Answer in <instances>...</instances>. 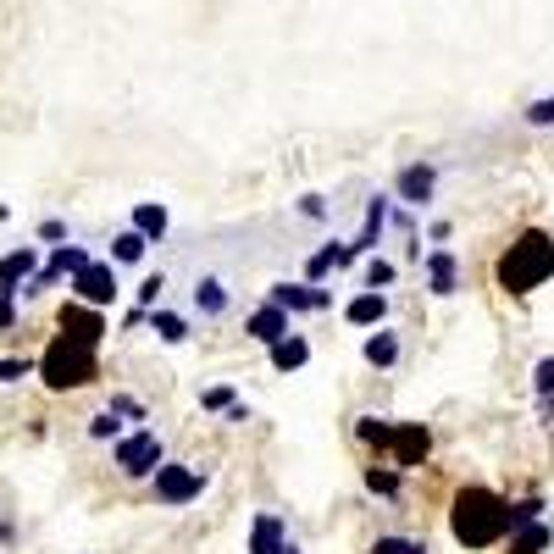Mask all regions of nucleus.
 Listing matches in <instances>:
<instances>
[{"label":"nucleus","mask_w":554,"mask_h":554,"mask_svg":"<svg viewBox=\"0 0 554 554\" xmlns=\"http://www.w3.org/2000/svg\"><path fill=\"white\" fill-rule=\"evenodd\" d=\"M521 117H527V128H554V95L532 100V106L521 111Z\"/></svg>","instance_id":"32"},{"label":"nucleus","mask_w":554,"mask_h":554,"mask_svg":"<svg viewBox=\"0 0 554 554\" xmlns=\"http://www.w3.org/2000/svg\"><path fill=\"white\" fill-rule=\"evenodd\" d=\"M361 355H366V366H377V372L399 366V333H394V327H372L366 344H361Z\"/></svg>","instance_id":"17"},{"label":"nucleus","mask_w":554,"mask_h":554,"mask_svg":"<svg viewBox=\"0 0 554 554\" xmlns=\"http://www.w3.org/2000/svg\"><path fill=\"white\" fill-rule=\"evenodd\" d=\"M300 217L322 222V217H327V200H322V194H305V200H300Z\"/></svg>","instance_id":"36"},{"label":"nucleus","mask_w":554,"mask_h":554,"mask_svg":"<svg viewBox=\"0 0 554 554\" xmlns=\"http://www.w3.org/2000/svg\"><path fill=\"white\" fill-rule=\"evenodd\" d=\"M427 455H433V433H427L422 422H399L394 444H388V466H394V471H416Z\"/></svg>","instance_id":"6"},{"label":"nucleus","mask_w":554,"mask_h":554,"mask_svg":"<svg viewBox=\"0 0 554 554\" xmlns=\"http://www.w3.org/2000/svg\"><path fill=\"white\" fill-rule=\"evenodd\" d=\"M34 277H39V250H34V244H23V250H12L6 261H0V294H12V300H17Z\"/></svg>","instance_id":"13"},{"label":"nucleus","mask_w":554,"mask_h":554,"mask_svg":"<svg viewBox=\"0 0 554 554\" xmlns=\"http://www.w3.org/2000/svg\"><path fill=\"white\" fill-rule=\"evenodd\" d=\"M233 405H239V394H233L228 383H222V388H205V394H200V410H222V416H228Z\"/></svg>","instance_id":"31"},{"label":"nucleus","mask_w":554,"mask_h":554,"mask_svg":"<svg viewBox=\"0 0 554 554\" xmlns=\"http://www.w3.org/2000/svg\"><path fill=\"white\" fill-rule=\"evenodd\" d=\"M0 327H17V305H12V294H0Z\"/></svg>","instance_id":"39"},{"label":"nucleus","mask_w":554,"mask_h":554,"mask_svg":"<svg viewBox=\"0 0 554 554\" xmlns=\"http://www.w3.org/2000/svg\"><path fill=\"white\" fill-rule=\"evenodd\" d=\"M150 327H156L161 344H183V338H189V322H183L178 311H167V305H156V311H150Z\"/></svg>","instance_id":"25"},{"label":"nucleus","mask_w":554,"mask_h":554,"mask_svg":"<svg viewBox=\"0 0 554 554\" xmlns=\"http://www.w3.org/2000/svg\"><path fill=\"white\" fill-rule=\"evenodd\" d=\"M145 250H150V239L139 228H122L117 239H111V261L117 266H133V261H145Z\"/></svg>","instance_id":"24"},{"label":"nucleus","mask_w":554,"mask_h":554,"mask_svg":"<svg viewBox=\"0 0 554 554\" xmlns=\"http://www.w3.org/2000/svg\"><path fill=\"white\" fill-rule=\"evenodd\" d=\"M532 521H543V499H538V494H532V499H516V505H510V532L532 527Z\"/></svg>","instance_id":"28"},{"label":"nucleus","mask_w":554,"mask_h":554,"mask_svg":"<svg viewBox=\"0 0 554 554\" xmlns=\"http://www.w3.org/2000/svg\"><path fill=\"white\" fill-rule=\"evenodd\" d=\"M111 460H117V471L122 477H156L161 466H167V449H161V438L150 433V427H139V433H128V438H117L111 444Z\"/></svg>","instance_id":"4"},{"label":"nucleus","mask_w":554,"mask_h":554,"mask_svg":"<svg viewBox=\"0 0 554 554\" xmlns=\"http://www.w3.org/2000/svg\"><path fill=\"white\" fill-rule=\"evenodd\" d=\"M266 300L283 305L289 316H305V311H311V283H272V289H266Z\"/></svg>","instance_id":"21"},{"label":"nucleus","mask_w":554,"mask_h":554,"mask_svg":"<svg viewBox=\"0 0 554 554\" xmlns=\"http://www.w3.org/2000/svg\"><path fill=\"white\" fill-rule=\"evenodd\" d=\"M189 305H194L200 322H217V316H228V305H233V283L222 272H200L194 289H189Z\"/></svg>","instance_id":"7"},{"label":"nucleus","mask_w":554,"mask_h":554,"mask_svg":"<svg viewBox=\"0 0 554 554\" xmlns=\"http://www.w3.org/2000/svg\"><path fill=\"white\" fill-rule=\"evenodd\" d=\"M538 405H543V422H554V394H549V399H538Z\"/></svg>","instance_id":"40"},{"label":"nucleus","mask_w":554,"mask_h":554,"mask_svg":"<svg viewBox=\"0 0 554 554\" xmlns=\"http://www.w3.org/2000/svg\"><path fill=\"white\" fill-rule=\"evenodd\" d=\"M200 494H205V471L189 466V460H167V466L150 477V499H156V505H167V510L194 505Z\"/></svg>","instance_id":"5"},{"label":"nucleus","mask_w":554,"mask_h":554,"mask_svg":"<svg viewBox=\"0 0 554 554\" xmlns=\"http://www.w3.org/2000/svg\"><path fill=\"white\" fill-rule=\"evenodd\" d=\"M449 532H455L460 549H494L510 538V499H499L482 482H466L449 505Z\"/></svg>","instance_id":"1"},{"label":"nucleus","mask_w":554,"mask_h":554,"mask_svg":"<svg viewBox=\"0 0 554 554\" xmlns=\"http://www.w3.org/2000/svg\"><path fill=\"white\" fill-rule=\"evenodd\" d=\"M438 194V167L433 161H410V167H399L394 178V200L399 205H433Z\"/></svg>","instance_id":"9"},{"label":"nucleus","mask_w":554,"mask_h":554,"mask_svg":"<svg viewBox=\"0 0 554 554\" xmlns=\"http://www.w3.org/2000/svg\"><path fill=\"white\" fill-rule=\"evenodd\" d=\"M167 205H156V200H145V205H133V228H139V233H145V239L150 244H161V239H167Z\"/></svg>","instance_id":"19"},{"label":"nucleus","mask_w":554,"mask_h":554,"mask_svg":"<svg viewBox=\"0 0 554 554\" xmlns=\"http://www.w3.org/2000/svg\"><path fill=\"white\" fill-rule=\"evenodd\" d=\"M422 272H427V294H438V300H449V294L460 289V261H455V250H427L422 255Z\"/></svg>","instance_id":"12"},{"label":"nucleus","mask_w":554,"mask_h":554,"mask_svg":"<svg viewBox=\"0 0 554 554\" xmlns=\"http://www.w3.org/2000/svg\"><path fill=\"white\" fill-rule=\"evenodd\" d=\"M532 394H538V399L554 394V355H543V361L532 366Z\"/></svg>","instance_id":"33"},{"label":"nucleus","mask_w":554,"mask_h":554,"mask_svg":"<svg viewBox=\"0 0 554 554\" xmlns=\"http://www.w3.org/2000/svg\"><path fill=\"white\" fill-rule=\"evenodd\" d=\"M366 554H427V538H405V532H383V538H372V549Z\"/></svg>","instance_id":"26"},{"label":"nucleus","mask_w":554,"mask_h":554,"mask_svg":"<svg viewBox=\"0 0 554 554\" xmlns=\"http://www.w3.org/2000/svg\"><path fill=\"white\" fill-rule=\"evenodd\" d=\"M361 482H366V494H377V499H399V482H405V471H394V466H366L361 471Z\"/></svg>","instance_id":"23"},{"label":"nucleus","mask_w":554,"mask_h":554,"mask_svg":"<svg viewBox=\"0 0 554 554\" xmlns=\"http://www.w3.org/2000/svg\"><path fill=\"white\" fill-rule=\"evenodd\" d=\"M117 289H122V283H117V261H95V266H84V272L73 277V294L84 305H95V311L117 300Z\"/></svg>","instance_id":"8"},{"label":"nucleus","mask_w":554,"mask_h":554,"mask_svg":"<svg viewBox=\"0 0 554 554\" xmlns=\"http://www.w3.org/2000/svg\"><path fill=\"white\" fill-rule=\"evenodd\" d=\"M344 322L366 327V333H372V327H388V294L383 289H361L350 305H344Z\"/></svg>","instance_id":"16"},{"label":"nucleus","mask_w":554,"mask_h":554,"mask_svg":"<svg viewBox=\"0 0 554 554\" xmlns=\"http://www.w3.org/2000/svg\"><path fill=\"white\" fill-rule=\"evenodd\" d=\"M277 554H300V543H294V538H289V543H283V549H277Z\"/></svg>","instance_id":"41"},{"label":"nucleus","mask_w":554,"mask_h":554,"mask_svg":"<svg viewBox=\"0 0 554 554\" xmlns=\"http://www.w3.org/2000/svg\"><path fill=\"white\" fill-rule=\"evenodd\" d=\"M28 372H39V361H0V383H17Z\"/></svg>","instance_id":"35"},{"label":"nucleus","mask_w":554,"mask_h":554,"mask_svg":"<svg viewBox=\"0 0 554 554\" xmlns=\"http://www.w3.org/2000/svg\"><path fill=\"white\" fill-rule=\"evenodd\" d=\"M311 311H333V289H322V283H311Z\"/></svg>","instance_id":"38"},{"label":"nucleus","mask_w":554,"mask_h":554,"mask_svg":"<svg viewBox=\"0 0 554 554\" xmlns=\"http://www.w3.org/2000/svg\"><path fill=\"white\" fill-rule=\"evenodd\" d=\"M133 294H139V305H145V311H156V305H161V294H167V272H150V277H145V283H139Z\"/></svg>","instance_id":"30"},{"label":"nucleus","mask_w":554,"mask_h":554,"mask_svg":"<svg viewBox=\"0 0 554 554\" xmlns=\"http://www.w3.org/2000/svg\"><path fill=\"white\" fill-rule=\"evenodd\" d=\"M355 438H361L366 449H377V455H388V444H394V422H383V416H355Z\"/></svg>","instance_id":"22"},{"label":"nucleus","mask_w":554,"mask_h":554,"mask_svg":"<svg viewBox=\"0 0 554 554\" xmlns=\"http://www.w3.org/2000/svg\"><path fill=\"white\" fill-rule=\"evenodd\" d=\"M289 543V521L277 516V510H261L250 527V538H244V554H277Z\"/></svg>","instance_id":"15"},{"label":"nucleus","mask_w":554,"mask_h":554,"mask_svg":"<svg viewBox=\"0 0 554 554\" xmlns=\"http://www.w3.org/2000/svg\"><path fill=\"white\" fill-rule=\"evenodd\" d=\"M554 543V532H549V521H532V527H521V532H510V543H505V554H543Z\"/></svg>","instance_id":"20"},{"label":"nucleus","mask_w":554,"mask_h":554,"mask_svg":"<svg viewBox=\"0 0 554 554\" xmlns=\"http://www.w3.org/2000/svg\"><path fill=\"white\" fill-rule=\"evenodd\" d=\"M39 377H45L50 394H67V388H89L100 383V355L95 344H78V338H50V350L39 355Z\"/></svg>","instance_id":"3"},{"label":"nucleus","mask_w":554,"mask_h":554,"mask_svg":"<svg viewBox=\"0 0 554 554\" xmlns=\"http://www.w3.org/2000/svg\"><path fill=\"white\" fill-rule=\"evenodd\" d=\"M388 222H394V200H388V194H372V200H366V222H361V233H355V255H372L377 250V239H383L388 233Z\"/></svg>","instance_id":"14"},{"label":"nucleus","mask_w":554,"mask_h":554,"mask_svg":"<svg viewBox=\"0 0 554 554\" xmlns=\"http://www.w3.org/2000/svg\"><path fill=\"white\" fill-rule=\"evenodd\" d=\"M39 239H45V244H61V239H67V222H56V217L39 222Z\"/></svg>","instance_id":"37"},{"label":"nucleus","mask_w":554,"mask_h":554,"mask_svg":"<svg viewBox=\"0 0 554 554\" xmlns=\"http://www.w3.org/2000/svg\"><path fill=\"white\" fill-rule=\"evenodd\" d=\"M89 438H95V444H117V438H128V433H122V416H117V410H100V416H89Z\"/></svg>","instance_id":"27"},{"label":"nucleus","mask_w":554,"mask_h":554,"mask_svg":"<svg viewBox=\"0 0 554 554\" xmlns=\"http://www.w3.org/2000/svg\"><path fill=\"white\" fill-rule=\"evenodd\" d=\"M266 355H272V366H277V372H300V366L311 361V344H305L300 333H289V338H277V344H272Z\"/></svg>","instance_id":"18"},{"label":"nucleus","mask_w":554,"mask_h":554,"mask_svg":"<svg viewBox=\"0 0 554 554\" xmlns=\"http://www.w3.org/2000/svg\"><path fill=\"white\" fill-rule=\"evenodd\" d=\"M549 277H554V233H543V228L516 233V239L505 244V255H499V266H494V283L505 294H516V300H527L532 289H543Z\"/></svg>","instance_id":"2"},{"label":"nucleus","mask_w":554,"mask_h":554,"mask_svg":"<svg viewBox=\"0 0 554 554\" xmlns=\"http://www.w3.org/2000/svg\"><path fill=\"white\" fill-rule=\"evenodd\" d=\"M111 410H117V416H133V422H145V416H150V410L139 405L133 394H111Z\"/></svg>","instance_id":"34"},{"label":"nucleus","mask_w":554,"mask_h":554,"mask_svg":"<svg viewBox=\"0 0 554 554\" xmlns=\"http://www.w3.org/2000/svg\"><path fill=\"white\" fill-rule=\"evenodd\" d=\"M56 322H61V333L78 338V344H100V338H106V316H100L95 305H84V300H67Z\"/></svg>","instance_id":"11"},{"label":"nucleus","mask_w":554,"mask_h":554,"mask_svg":"<svg viewBox=\"0 0 554 554\" xmlns=\"http://www.w3.org/2000/svg\"><path fill=\"white\" fill-rule=\"evenodd\" d=\"M394 277H399L394 261H383V255H372V261H366V289H394Z\"/></svg>","instance_id":"29"},{"label":"nucleus","mask_w":554,"mask_h":554,"mask_svg":"<svg viewBox=\"0 0 554 554\" xmlns=\"http://www.w3.org/2000/svg\"><path fill=\"white\" fill-rule=\"evenodd\" d=\"M244 333L255 338V344H266V350H272L277 338H289L294 333V316L283 311V305H272V300H261L255 305L250 316H244Z\"/></svg>","instance_id":"10"}]
</instances>
